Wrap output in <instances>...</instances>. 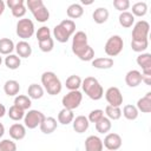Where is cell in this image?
Masks as SVG:
<instances>
[{
  "instance_id": "obj_1",
  "label": "cell",
  "mask_w": 151,
  "mask_h": 151,
  "mask_svg": "<svg viewBox=\"0 0 151 151\" xmlns=\"http://www.w3.org/2000/svg\"><path fill=\"white\" fill-rule=\"evenodd\" d=\"M72 52L83 61H92L94 59V51L87 42V35L83 31H78L72 38Z\"/></svg>"
},
{
  "instance_id": "obj_2",
  "label": "cell",
  "mask_w": 151,
  "mask_h": 151,
  "mask_svg": "<svg viewBox=\"0 0 151 151\" xmlns=\"http://www.w3.org/2000/svg\"><path fill=\"white\" fill-rule=\"evenodd\" d=\"M81 87L85 94L92 100H99L104 96V90L100 83L94 77H86L81 81Z\"/></svg>"
},
{
  "instance_id": "obj_3",
  "label": "cell",
  "mask_w": 151,
  "mask_h": 151,
  "mask_svg": "<svg viewBox=\"0 0 151 151\" xmlns=\"http://www.w3.org/2000/svg\"><path fill=\"white\" fill-rule=\"evenodd\" d=\"M41 84L46 92L51 96H57L61 92L63 85L57 74L52 71H46L41 74Z\"/></svg>"
},
{
  "instance_id": "obj_4",
  "label": "cell",
  "mask_w": 151,
  "mask_h": 151,
  "mask_svg": "<svg viewBox=\"0 0 151 151\" xmlns=\"http://www.w3.org/2000/svg\"><path fill=\"white\" fill-rule=\"evenodd\" d=\"M26 5L37 21L46 22L50 19V11L44 5L42 0H27Z\"/></svg>"
},
{
  "instance_id": "obj_5",
  "label": "cell",
  "mask_w": 151,
  "mask_h": 151,
  "mask_svg": "<svg viewBox=\"0 0 151 151\" xmlns=\"http://www.w3.org/2000/svg\"><path fill=\"white\" fill-rule=\"evenodd\" d=\"M123 47H124V41H123V38L120 35H112L110 37L106 42H105V46H104V51L105 53L110 57H116L122 51H123Z\"/></svg>"
},
{
  "instance_id": "obj_6",
  "label": "cell",
  "mask_w": 151,
  "mask_h": 151,
  "mask_svg": "<svg viewBox=\"0 0 151 151\" xmlns=\"http://www.w3.org/2000/svg\"><path fill=\"white\" fill-rule=\"evenodd\" d=\"M15 32H17V35L19 38H21L22 40L29 39L34 34V24H33V21L31 19H27V18L19 19L18 22H17Z\"/></svg>"
},
{
  "instance_id": "obj_7",
  "label": "cell",
  "mask_w": 151,
  "mask_h": 151,
  "mask_svg": "<svg viewBox=\"0 0 151 151\" xmlns=\"http://www.w3.org/2000/svg\"><path fill=\"white\" fill-rule=\"evenodd\" d=\"M81 100H83L81 92L79 90H76V91H70L68 93H66L61 99V104H63L64 109L73 111L74 109H77L80 105Z\"/></svg>"
},
{
  "instance_id": "obj_8",
  "label": "cell",
  "mask_w": 151,
  "mask_h": 151,
  "mask_svg": "<svg viewBox=\"0 0 151 151\" xmlns=\"http://www.w3.org/2000/svg\"><path fill=\"white\" fill-rule=\"evenodd\" d=\"M45 119V114L38 110H28V112L25 113V117H24V125L29 129V130H33L35 127H38L42 120Z\"/></svg>"
},
{
  "instance_id": "obj_9",
  "label": "cell",
  "mask_w": 151,
  "mask_h": 151,
  "mask_svg": "<svg viewBox=\"0 0 151 151\" xmlns=\"http://www.w3.org/2000/svg\"><path fill=\"white\" fill-rule=\"evenodd\" d=\"M149 31H150V24L145 20H139L134 24L132 28V40L140 41V40H146L149 37Z\"/></svg>"
},
{
  "instance_id": "obj_10",
  "label": "cell",
  "mask_w": 151,
  "mask_h": 151,
  "mask_svg": "<svg viewBox=\"0 0 151 151\" xmlns=\"http://www.w3.org/2000/svg\"><path fill=\"white\" fill-rule=\"evenodd\" d=\"M105 99L109 103V105L111 106H118L120 107V105L123 104V94L120 92V90L116 86H111L106 90L105 92Z\"/></svg>"
},
{
  "instance_id": "obj_11",
  "label": "cell",
  "mask_w": 151,
  "mask_h": 151,
  "mask_svg": "<svg viewBox=\"0 0 151 151\" xmlns=\"http://www.w3.org/2000/svg\"><path fill=\"white\" fill-rule=\"evenodd\" d=\"M122 144H123L122 137L116 132L107 133L103 140V145L106 147V150H110V151H116L120 149Z\"/></svg>"
},
{
  "instance_id": "obj_12",
  "label": "cell",
  "mask_w": 151,
  "mask_h": 151,
  "mask_svg": "<svg viewBox=\"0 0 151 151\" xmlns=\"http://www.w3.org/2000/svg\"><path fill=\"white\" fill-rule=\"evenodd\" d=\"M6 5L12 11V15L14 18L20 19L26 14V7L24 0H7Z\"/></svg>"
},
{
  "instance_id": "obj_13",
  "label": "cell",
  "mask_w": 151,
  "mask_h": 151,
  "mask_svg": "<svg viewBox=\"0 0 151 151\" xmlns=\"http://www.w3.org/2000/svg\"><path fill=\"white\" fill-rule=\"evenodd\" d=\"M103 140L98 136H88L85 139V151H103Z\"/></svg>"
},
{
  "instance_id": "obj_14",
  "label": "cell",
  "mask_w": 151,
  "mask_h": 151,
  "mask_svg": "<svg viewBox=\"0 0 151 151\" xmlns=\"http://www.w3.org/2000/svg\"><path fill=\"white\" fill-rule=\"evenodd\" d=\"M125 83L129 87H137L142 84V72L138 70H131L125 74Z\"/></svg>"
},
{
  "instance_id": "obj_15",
  "label": "cell",
  "mask_w": 151,
  "mask_h": 151,
  "mask_svg": "<svg viewBox=\"0 0 151 151\" xmlns=\"http://www.w3.org/2000/svg\"><path fill=\"white\" fill-rule=\"evenodd\" d=\"M72 126L77 133H84L87 131L90 126V122L85 116H77L72 122Z\"/></svg>"
},
{
  "instance_id": "obj_16",
  "label": "cell",
  "mask_w": 151,
  "mask_h": 151,
  "mask_svg": "<svg viewBox=\"0 0 151 151\" xmlns=\"http://www.w3.org/2000/svg\"><path fill=\"white\" fill-rule=\"evenodd\" d=\"M26 136V126L20 123H14L9 127V137L13 140H21Z\"/></svg>"
},
{
  "instance_id": "obj_17",
  "label": "cell",
  "mask_w": 151,
  "mask_h": 151,
  "mask_svg": "<svg viewBox=\"0 0 151 151\" xmlns=\"http://www.w3.org/2000/svg\"><path fill=\"white\" fill-rule=\"evenodd\" d=\"M57 126H58L57 119L53 118V117H45L42 123L39 125L40 131L45 134H51L52 132H54L57 130Z\"/></svg>"
},
{
  "instance_id": "obj_18",
  "label": "cell",
  "mask_w": 151,
  "mask_h": 151,
  "mask_svg": "<svg viewBox=\"0 0 151 151\" xmlns=\"http://www.w3.org/2000/svg\"><path fill=\"white\" fill-rule=\"evenodd\" d=\"M138 66L142 67V73H151V54L140 53L136 59Z\"/></svg>"
},
{
  "instance_id": "obj_19",
  "label": "cell",
  "mask_w": 151,
  "mask_h": 151,
  "mask_svg": "<svg viewBox=\"0 0 151 151\" xmlns=\"http://www.w3.org/2000/svg\"><path fill=\"white\" fill-rule=\"evenodd\" d=\"M136 107L138 111L143 113H150L151 112V92H147L144 97L139 98Z\"/></svg>"
},
{
  "instance_id": "obj_20",
  "label": "cell",
  "mask_w": 151,
  "mask_h": 151,
  "mask_svg": "<svg viewBox=\"0 0 151 151\" xmlns=\"http://www.w3.org/2000/svg\"><path fill=\"white\" fill-rule=\"evenodd\" d=\"M15 51L19 58H28L32 54V47L26 40H20L15 45Z\"/></svg>"
},
{
  "instance_id": "obj_21",
  "label": "cell",
  "mask_w": 151,
  "mask_h": 151,
  "mask_svg": "<svg viewBox=\"0 0 151 151\" xmlns=\"http://www.w3.org/2000/svg\"><path fill=\"white\" fill-rule=\"evenodd\" d=\"M114 61L112 58L109 57H101V58H94L92 60V66L98 70H109L113 66Z\"/></svg>"
},
{
  "instance_id": "obj_22",
  "label": "cell",
  "mask_w": 151,
  "mask_h": 151,
  "mask_svg": "<svg viewBox=\"0 0 151 151\" xmlns=\"http://www.w3.org/2000/svg\"><path fill=\"white\" fill-rule=\"evenodd\" d=\"M19 91H20V84H19V81H17L14 79H9L4 84V92L8 97L18 96Z\"/></svg>"
},
{
  "instance_id": "obj_23",
  "label": "cell",
  "mask_w": 151,
  "mask_h": 151,
  "mask_svg": "<svg viewBox=\"0 0 151 151\" xmlns=\"http://www.w3.org/2000/svg\"><path fill=\"white\" fill-rule=\"evenodd\" d=\"M109 15H110V13H109V9L106 7H98V8L94 9V12L92 14V18H93L96 24L100 25V24H104V22L107 21Z\"/></svg>"
},
{
  "instance_id": "obj_24",
  "label": "cell",
  "mask_w": 151,
  "mask_h": 151,
  "mask_svg": "<svg viewBox=\"0 0 151 151\" xmlns=\"http://www.w3.org/2000/svg\"><path fill=\"white\" fill-rule=\"evenodd\" d=\"M53 35H54V38L57 39V41H59V42H61V44L67 42L68 39L71 38V34H70L60 24L57 25V26L53 28Z\"/></svg>"
},
{
  "instance_id": "obj_25",
  "label": "cell",
  "mask_w": 151,
  "mask_h": 151,
  "mask_svg": "<svg viewBox=\"0 0 151 151\" xmlns=\"http://www.w3.org/2000/svg\"><path fill=\"white\" fill-rule=\"evenodd\" d=\"M14 50H15V45H14L13 40H11L9 38L0 39V54L8 55V54H12V52Z\"/></svg>"
},
{
  "instance_id": "obj_26",
  "label": "cell",
  "mask_w": 151,
  "mask_h": 151,
  "mask_svg": "<svg viewBox=\"0 0 151 151\" xmlns=\"http://www.w3.org/2000/svg\"><path fill=\"white\" fill-rule=\"evenodd\" d=\"M66 14L68 18H71V20L78 19L84 14V8L80 4H71L66 9Z\"/></svg>"
},
{
  "instance_id": "obj_27",
  "label": "cell",
  "mask_w": 151,
  "mask_h": 151,
  "mask_svg": "<svg viewBox=\"0 0 151 151\" xmlns=\"http://www.w3.org/2000/svg\"><path fill=\"white\" fill-rule=\"evenodd\" d=\"M73 119H74V114L73 111L71 110L63 109L58 113V123H60L61 125H68L73 122Z\"/></svg>"
},
{
  "instance_id": "obj_28",
  "label": "cell",
  "mask_w": 151,
  "mask_h": 151,
  "mask_svg": "<svg viewBox=\"0 0 151 151\" xmlns=\"http://www.w3.org/2000/svg\"><path fill=\"white\" fill-rule=\"evenodd\" d=\"M13 105H15V106H18L19 109L26 111V110H28V109L31 107L32 101H31V98H29L28 96L18 94V96H15V98H14V104H13Z\"/></svg>"
},
{
  "instance_id": "obj_29",
  "label": "cell",
  "mask_w": 151,
  "mask_h": 151,
  "mask_svg": "<svg viewBox=\"0 0 151 151\" xmlns=\"http://www.w3.org/2000/svg\"><path fill=\"white\" fill-rule=\"evenodd\" d=\"M27 94L31 99H40L44 96V87L35 83L31 84L27 88Z\"/></svg>"
},
{
  "instance_id": "obj_30",
  "label": "cell",
  "mask_w": 151,
  "mask_h": 151,
  "mask_svg": "<svg viewBox=\"0 0 151 151\" xmlns=\"http://www.w3.org/2000/svg\"><path fill=\"white\" fill-rule=\"evenodd\" d=\"M138 114H139V111L132 104H127V105H125L123 107L122 116H124L127 120H136L138 118Z\"/></svg>"
},
{
  "instance_id": "obj_31",
  "label": "cell",
  "mask_w": 151,
  "mask_h": 151,
  "mask_svg": "<svg viewBox=\"0 0 151 151\" xmlns=\"http://www.w3.org/2000/svg\"><path fill=\"white\" fill-rule=\"evenodd\" d=\"M94 126H96V130L99 132V133H107L110 130H111V127H112V123H111V120L107 118V117H103L101 119H99L96 124H94Z\"/></svg>"
},
{
  "instance_id": "obj_32",
  "label": "cell",
  "mask_w": 151,
  "mask_h": 151,
  "mask_svg": "<svg viewBox=\"0 0 151 151\" xmlns=\"http://www.w3.org/2000/svg\"><path fill=\"white\" fill-rule=\"evenodd\" d=\"M118 21L120 24V26L129 28L134 24V17L131 14V12H122L118 17Z\"/></svg>"
},
{
  "instance_id": "obj_33",
  "label": "cell",
  "mask_w": 151,
  "mask_h": 151,
  "mask_svg": "<svg viewBox=\"0 0 151 151\" xmlns=\"http://www.w3.org/2000/svg\"><path fill=\"white\" fill-rule=\"evenodd\" d=\"M81 78L79 77V76H77V74H72V76H70L67 79H66V81H65V86H66V88H68L70 91H76V90H78L80 86H81Z\"/></svg>"
},
{
  "instance_id": "obj_34",
  "label": "cell",
  "mask_w": 151,
  "mask_h": 151,
  "mask_svg": "<svg viewBox=\"0 0 151 151\" xmlns=\"http://www.w3.org/2000/svg\"><path fill=\"white\" fill-rule=\"evenodd\" d=\"M147 13V4L145 1H138L132 5V15L133 17H144Z\"/></svg>"
},
{
  "instance_id": "obj_35",
  "label": "cell",
  "mask_w": 151,
  "mask_h": 151,
  "mask_svg": "<svg viewBox=\"0 0 151 151\" xmlns=\"http://www.w3.org/2000/svg\"><path fill=\"white\" fill-rule=\"evenodd\" d=\"M4 63H5V65H6L7 68H9V70H17L21 65V59L17 54H8L5 58Z\"/></svg>"
},
{
  "instance_id": "obj_36",
  "label": "cell",
  "mask_w": 151,
  "mask_h": 151,
  "mask_svg": "<svg viewBox=\"0 0 151 151\" xmlns=\"http://www.w3.org/2000/svg\"><path fill=\"white\" fill-rule=\"evenodd\" d=\"M105 114L110 120H118L122 117V110L118 106L107 105L105 107Z\"/></svg>"
},
{
  "instance_id": "obj_37",
  "label": "cell",
  "mask_w": 151,
  "mask_h": 151,
  "mask_svg": "<svg viewBox=\"0 0 151 151\" xmlns=\"http://www.w3.org/2000/svg\"><path fill=\"white\" fill-rule=\"evenodd\" d=\"M7 114H8V117H9L12 120L19 122L20 119H24V117H25V111L21 110V109H19V107L15 106V105H12V106L9 107Z\"/></svg>"
},
{
  "instance_id": "obj_38",
  "label": "cell",
  "mask_w": 151,
  "mask_h": 151,
  "mask_svg": "<svg viewBox=\"0 0 151 151\" xmlns=\"http://www.w3.org/2000/svg\"><path fill=\"white\" fill-rule=\"evenodd\" d=\"M149 46V40H140V41H136V40H131V48L134 52L138 53H144V51Z\"/></svg>"
},
{
  "instance_id": "obj_39",
  "label": "cell",
  "mask_w": 151,
  "mask_h": 151,
  "mask_svg": "<svg viewBox=\"0 0 151 151\" xmlns=\"http://www.w3.org/2000/svg\"><path fill=\"white\" fill-rule=\"evenodd\" d=\"M39 42V48L41 52H51L54 47V40L52 38H48V39H45V40H41V41H38Z\"/></svg>"
},
{
  "instance_id": "obj_40",
  "label": "cell",
  "mask_w": 151,
  "mask_h": 151,
  "mask_svg": "<svg viewBox=\"0 0 151 151\" xmlns=\"http://www.w3.org/2000/svg\"><path fill=\"white\" fill-rule=\"evenodd\" d=\"M0 151H17V144L12 139H2L0 142Z\"/></svg>"
},
{
  "instance_id": "obj_41",
  "label": "cell",
  "mask_w": 151,
  "mask_h": 151,
  "mask_svg": "<svg viewBox=\"0 0 151 151\" xmlns=\"http://www.w3.org/2000/svg\"><path fill=\"white\" fill-rule=\"evenodd\" d=\"M35 37H37L38 41L48 39V38H51V31H50V28L47 26H41L40 28H38V31L35 33Z\"/></svg>"
},
{
  "instance_id": "obj_42",
  "label": "cell",
  "mask_w": 151,
  "mask_h": 151,
  "mask_svg": "<svg viewBox=\"0 0 151 151\" xmlns=\"http://www.w3.org/2000/svg\"><path fill=\"white\" fill-rule=\"evenodd\" d=\"M103 117H104V111L100 110V109H96V110H92V111L90 112L87 119H88L90 123H94V124H96V123H97L99 119H101Z\"/></svg>"
},
{
  "instance_id": "obj_43",
  "label": "cell",
  "mask_w": 151,
  "mask_h": 151,
  "mask_svg": "<svg viewBox=\"0 0 151 151\" xmlns=\"http://www.w3.org/2000/svg\"><path fill=\"white\" fill-rule=\"evenodd\" d=\"M113 7L122 12H126V9H129L130 7V1L129 0H113Z\"/></svg>"
},
{
  "instance_id": "obj_44",
  "label": "cell",
  "mask_w": 151,
  "mask_h": 151,
  "mask_svg": "<svg viewBox=\"0 0 151 151\" xmlns=\"http://www.w3.org/2000/svg\"><path fill=\"white\" fill-rule=\"evenodd\" d=\"M60 25H61L71 35L74 34V32H76V24H74L73 20H71V19H65V20H63V21L60 22Z\"/></svg>"
},
{
  "instance_id": "obj_45",
  "label": "cell",
  "mask_w": 151,
  "mask_h": 151,
  "mask_svg": "<svg viewBox=\"0 0 151 151\" xmlns=\"http://www.w3.org/2000/svg\"><path fill=\"white\" fill-rule=\"evenodd\" d=\"M142 83L151 85V73H142Z\"/></svg>"
},
{
  "instance_id": "obj_46",
  "label": "cell",
  "mask_w": 151,
  "mask_h": 151,
  "mask_svg": "<svg viewBox=\"0 0 151 151\" xmlns=\"http://www.w3.org/2000/svg\"><path fill=\"white\" fill-rule=\"evenodd\" d=\"M5 114H6V107L4 104L0 103V118H2Z\"/></svg>"
},
{
  "instance_id": "obj_47",
  "label": "cell",
  "mask_w": 151,
  "mask_h": 151,
  "mask_svg": "<svg viewBox=\"0 0 151 151\" xmlns=\"http://www.w3.org/2000/svg\"><path fill=\"white\" fill-rule=\"evenodd\" d=\"M5 7H6V4H5L2 0H0V17H1L2 13L5 12Z\"/></svg>"
},
{
  "instance_id": "obj_48",
  "label": "cell",
  "mask_w": 151,
  "mask_h": 151,
  "mask_svg": "<svg viewBox=\"0 0 151 151\" xmlns=\"http://www.w3.org/2000/svg\"><path fill=\"white\" fill-rule=\"evenodd\" d=\"M4 133H5V126L2 123H0V138L4 136Z\"/></svg>"
},
{
  "instance_id": "obj_49",
  "label": "cell",
  "mask_w": 151,
  "mask_h": 151,
  "mask_svg": "<svg viewBox=\"0 0 151 151\" xmlns=\"http://www.w3.org/2000/svg\"><path fill=\"white\" fill-rule=\"evenodd\" d=\"M2 64V58H1V54H0V65Z\"/></svg>"
},
{
  "instance_id": "obj_50",
  "label": "cell",
  "mask_w": 151,
  "mask_h": 151,
  "mask_svg": "<svg viewBox=\"0 0 151 151\" xmlns=\"http://www.w3.org/2000/svg\"><path fill=\"white\" fill-rule=\"evenodd\" d=\"M106 151H110V150H106Z\"/></svg>"
}]
</instances>
